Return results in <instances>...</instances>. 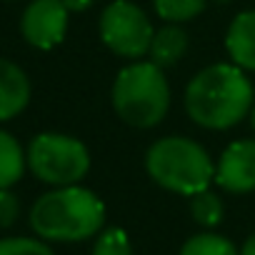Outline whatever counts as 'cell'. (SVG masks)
I'll list each match as a JSON object with an SVG mask.
<instances>
[{"instance_id": "16", "label": "cell", "mask_w": 255, "mask_h": 255, "mask_svg": "<svg viewBox=\"0 0 255 255\" xmlns=\"http://www.w3.org/2000/svg\"><path fill=\"white\" fill-rule=\"evenodd\" d=\"M90 255H133V243L123 228H103L95 235Z\"/></svg>"}, {"instance_id": "3", "label": "cell", "mask_w": 255, "mask_h": 255, "mask_svg": "<svg viewBox=\"0 0 255 255\" xmlns=\"http://www.w3.org/2000/svg\"><path fill=\"white\" fill-rule=\"evenodd\" d=\"M145 173L155 185L193 198L215 183V160L198 140L185 135H168L148 148Z\"/></svg>"}, {"instance_id": "7", "label": "cell", "mask_w": 255, "mask_h": 255, "mask_svg": "<svg viewBox=\"0 0 255 255\" xmlns=\"http://www.w3.org/2000/svg\"><path fill=\"white\" fill-rule=\"evenodd\" d=\"M70 10L63 0H30L20 18L23 40L38 50H53L65 40Z\"/></svg>"}, {"instance_id": "8", "label": "cell", "mask_w": 255, "mask_h": 255, "mask_svg": "<svg viewBox=\"0 0 255 255\" xmlns=\"http://www.w3.org/2000/svg\"><path fill=\"white\" fill-rule=\"evenodd\" d=\"M215 183L230 195L255 190V140L230 143L215 163Z\"/></svg>"}, {"instance_id": "4", "label": "cell", "mask_w": 255, "mask_h": 255, "mask_svg": "<svg viewBox=\"0 0 255 255\" xmlns=\"http://www.w3.org/2000/svg\"><path fill=\"white\" fill-rule=\"evenodd\" d=\"M110 100L125 125L150 130L163 123L170 110V85L165 70L153 60H135L125 65L115 75Z\"/></svg>"}, {"instance_id": "14", "label": "cell", "mask_w": 255, "mask_h": 255, "mask_svg": "<svg viewBox=\"0 0 255 255\" xmlns=\"http://www.w3.org/2000/svg\"><path fill=\"white\" fill-rule=\"evenodd\" d=\"M210 0H153V8L158 13L160 20L173 23V25H183L193 18H198Z\"/></svg>"}, {"instance_id": "10", "label": "cell", "mask_w": 255, "mask_h": 255, "mask_svg": "<svg viewBox=\"0 0 255 255\" xmlns=\"http://www.w3.org/2000/svg\"><path fill=\"white\" fill-rule=\"evenodd\" d=\"M225 53L233 65L255 73V10L238 13L225 33Z\"/></svg>"}, {"instance_id": "6", "label": "cell", "mask_w": 255, "mask_h": 255, "mask_svg": "<svg viewBox=\"0 0 255 255\" xmlns=\"http://www.w3.org/2000/svg\"><path fill=\"white\" fill-rule=\"evenodd\" d=\"M98 33L103 45L118 58L140 60L150 53L155 28L148 13L133 0H113L100 13Z\"/></svg>"}, {"instance_id": "11", "label": "cell", "mask_w": 255, "mask_h": 255, "mask_svg": "<svg viewBox=\"0 0 255 255\" xmlns=\"http://www.w3.org/2000/svg\"><path fill=\"white\" fill-rule=\"evenodd\" d=\"M185 50H188V33H185L180 25L165 23L163 28L155 30L148 58L165 70V68L175 65V63L185 55Z\"/></svg>"}, {"instance_id": "20", "label": "cell", "mask_w": 255, "mask_h": 255, "mask_svg": "<svg viewBox=\"0 0 255 255\" xmlns=\"http://www.w3.org/2000/svg\"><path fill=\"white\" fill-rule=\"evenodd\" d=\"M240 255H255V233L245 238V243L240 245Z\"/></svg>"}, {"instance_id": "1", "label": "cell", "mask_w": 255, "mask_h": 255, "mask_svg": "<svg viewBox=\"0 0 255 255\" xmlns=\"http://www.w3.org/2000/svg\"><path fill=\"white\" fill-rule=\"evenodd\" d=\"M253 105V80L233 63H215L203 68L185 88V113L205 130H228L250 115Z\"/></svg>"}, {"instance_id": "13", "label": "cell", "mask_w": 255, "mask_h": 255, "mask_svg": "<svg viewBox=\"0 0 255 255\" xmlns=\"http://www.w3.org/2000/svg\"><path fill=\"white\" fill-rule=\"evenodd\" d=\"M178 255H240V250L235 248L233 240H228L225 235H218L213 230L190 235Z\"/></svg>"}, {"instance_id": "5", "label": "cell", "mask_w": 255, "mask_h": 255, "mask_svg": "<svg viewBox=\"0 0 255 255\" xmlns=\"http://www.w3.org/2000/svg\"><path fill=\"white\" fill-rule=\"evenodd\" d=\"M28 168L30 173L50 185H80L90 170V153L83 140L63 133H40L28 145Z\"/></svg>"}, {"instance_id": "22", "label": "cell", "mask_w": 255, "mask_h": 255, "mask_svg": "<svg viewBox=\"0 0 255 255\" xmlns=\"http://www.w3.org/2000/svg\"><path fill=\"white\" fill-rule=\"evenodd\" d=\"M215 3H220V5H225V3H230V0H215Z\"/></svg>"}, {"instance_id": "17", "label": "cell", "mask_w": 255, "mask_h": 255, "mask_svg": "<svg viewBox=\"0 0 255 255\" xmlns=\"http://www.w3.org/2000/svg\"><path fill=\"white\" fill-rule=\"evenodd\" d=\"M0 255H55V250L40 238H3Z\"/></svg>"}, {"instance_id": "18", "label": "cell", "mask_w": 255, "mask_h": 255, "mask_svg": "<svg viewBox=\"0 0 255 255\" xmlns=\"http://www.w3.org/2000/svg\"><path fill=\"white\" fill-rule=\"evenodd\" d=\"M20 215V198L8 188L0 190V228H10Z\"/></svg>"}, {"instance_id": "15", "label": "cell", "mask_w": 255, "mask_h": 255, "mask_svg": "<svg viewBox=\"0 0 255 255\" xmlns=\"http://www.w3.org/2000/svg\"><path fill=\"white\" fill-rule=\"evenodd\" d=\"M223 213H225V210H223V200H220V195L213 193L210 188L190 198V215H193V220H195L198 225H203V228H215V225H220V223H223Z\"/></svg>"}, {"instance_id": "12", "label": "cell", "mask_w": 255, "mask_h": 255, "mask_svg": "<svg viewBox=\"0 0 255 255\" xmlns=\"http://www.w3.org/2000/svg\"><path fill=\"white\" fill-rule=\"evenodd\" d=\"M28 168V155L23 145L8 130H0V190L13 188Z\"/></svg>"}, {"instance_id": "19", "label": "cell", "mask_w": 255, "mask_h": 255, "mask_svg": "<svg viewBox=\"0 0 255 255\" xmlns=\"http://www.w3.org/2000/svg\"><path fill=\"white\" fill-rule=\"evenodd\" d=\"M95 0H63V5L70 10V13H85Z\"/></svg>"}, {"instance_id": "21", "label": "cell", "mask_w": 255, "mask_h": 255, "mask_svg": "<svg viewBox=\"0 0 255 255\" xmlns=\"http://www.w3.org/2000/svg\"><path fill=\"white\" fill-rule=\"evenodd\" d=\"M250 125H253V130H255V105H253V110H250Z\"/></svg>"}, {"instance_id": "2", "label": "cell", "mask_w": 255, "mask_h": 255, "mask_svg": "<svg viewBox=\"0 0 255 255\" xmlns=\"http://www.w3.org/2000/svg\"><path fill=\"white\" fill-rule=\"evenodd\" d=\"M30 228L45 243H80L105 228V203L83 185L43 193L30 208Z\"/></svg>"}, {"instance_id": "9", "label": "cell", "mask_w": 255, "mask_h": 255, "mask_svg": "<svg viewBox=\"0 0 255 255\" xmlns=\"http://www.w3.org/2000/svg\"><path fill=\"white\" fill-rule=\"evenodd\" d=\"M30 103V80L20 65L0 58V123L13 120Z\"/></svg>"}]
</instances>
